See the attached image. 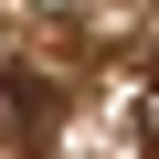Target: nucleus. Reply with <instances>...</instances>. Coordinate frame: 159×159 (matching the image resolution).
Segmentation results:
<instances>
[{"label": "nucleus", "mask_w": 159, "mask_h": 159, "mask_svg": "<svg viewBox=\"0 0 159 159\" xmlns=\"http://www.w3.org/2000/svg\"><path fill=\"white\" fill-rule=\"evenodd\" d=\"M138 138H159V85H148V96H138Z\"/></svg>", "instance_id": "obj_1"}]
</instances>
